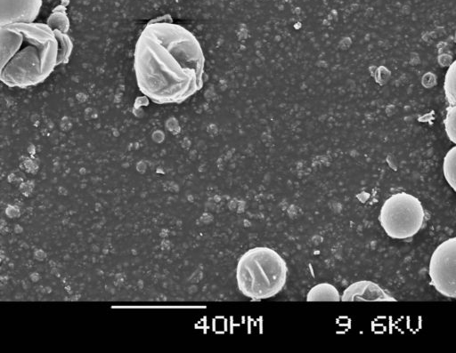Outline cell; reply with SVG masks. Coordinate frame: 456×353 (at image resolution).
<instances>
[{
	"mask_svg": "<svg viewBox=\"0 0 456 353\" xmlns=\"http://www.w3.org/2000/svg\"><path fill=\"white\" fill-rule=\"evenodd\" d=\"M205 58L196 36L172 22L148 24L137 38L134 68L137 85L159 104L180 103L203 85Z\"/></svg>",
	"mask_w": 456,
	"mask_h": 353,
	"instance_id": "6da1fadb",
	"label": "cell"
},
{
	"mask_svg": "<svg viewBox=\"0 0 456 353\" xmlns=\"http://www.w3.org/2000/svg\"><path fill=\"white\" fill-rule=\"evenodd\" d=\"M288 267L284 259L265 246L254 247L244 253L236 267L239 290L245 296L263 300L279 293L284 287Z\"/></svg>",
	"mask_w": 456,
	"mask_h": 353,
	"instance_id": "3957f363",
	"label": "cell"
},
{
	"mask_svg": "<svg viewBox=\"0 0 456 353\" xmlns=\"http://www.w3.org/2000/svg\"><path fill=\"white\" fill-rule=\"evenodd\" d=\"M425 212L421 202L415 196L398 192L383 203L379 220L386 234L395 239H407L421 229Z\"/></svg>",
	"mask_w": 456,
	"mask_h": 353,
	"instance_id": "277c9868",
	"label": "cell"
},
{
	"mask_svg": "<svg viewBox=\"0 0 456 353\" xmlns=\"http://www.w3.org/2000/svg\"><path fill=\"white\" fill-rule=\"evenodd\" d=\"M341 297L337 288L329 283L313 286L306 295L307 301H338Z\"/></svg>",
	"mask_w": 456,
	"mask_h": 353,
	"instance_id": "ba28073f",
	"label": "cell"
},
{
	"mask_svg": "<svg viewBox=\"0 0 456 353\" xmlns=\"http://www.w3.org/2000/svg\"><path fill=\"white\" fill-rule=\"evenodd\" d=\"M34 258L37 261H43L46 258V253L42 249H37L34 252Z\"/></svg>",
	"mask_w": 456,
	"mask_h": 353,
	"instance_id": "4fadbf2b",
	"label": "cell"
},
{
	"mask_svg": "<svg viewBox=\"0 0 456 353\" xmlns=\"http://www.w3.org/2000/svg\"><path fill=\"white\" fill-rule=\"evenodd\" d=\"M444 124L448 139L456 145V104L449 105Z\"/></svg>",
	"mask_w": 456,
	"mask_h": 353,
	"instance_id": "8fae6325",
	"label": "cell"
},
{
	"mask_svg": "<svg viewBox=\"0 0 456 353\" xmlns=\"http://www.w3.org/2000/svg\"><path fill=\"white\" fill-rule=\"evenodd\" d=\"M30 279L33 282H37L40 279V275L37 272H33L30 274Z\"/></svg>",
	"mask_w": 456,
	"mask_h": 353,
	"instance_id": "5bb4252c",
	"label": "cell"
},
{
	"mask_svg": "<svg viewBox=\"0 0 456 353\" xmlns=\"http://www.w3.org/2000/svg\"><path fill=\"white\" fill-rule=\"evenodd\" d=\"M342 301H396L377 283L360 280L347 286L341 296Z\"/></svg>",
	"mask_w": 456,
	"mask_h": 353,
	"instance_id": "52a82bcc",
	"label": "cell"
},
{
	"mask_svg": "<svg viewBox=\"0 0 456 353\" xmlns=\"http://www.w3.org/2000/svg\"><path fill=\"white\" fill-rule=\"evenodd\" d=\"M444 90L449 105L456 104V59L446 69L444 80Z\"/></svg>",
	"mask_w": 456,
	"mask_h": 353,
	"instance_id": "30bf717a",
	"label": "cell"
},
{
	"mask_svg": "<svg viewBox=\"0 0 456 353\" xmlns=\"http://www.w3.org/2000/svg\"><path fill=\"white\" fill-rule=\"evenodd\" d=\"M161 248L164 250H167L169 248V241L164 239L160 244Z\"/></svg>",
	"mask_w": 456,
	"mask_h": 353,
	"instance_id": "9a60e30c",
	"label": "cell"
},
{
	"mask_svg": "<svg viewBox=\"0 0 456 353\" xmlns=\"http://www.w3.org/2000/svg\"><path fill=\"white\" fill-rule=\"evenodd\" d=\"M159 236H160L161 237H167V229H163L160 231Z\"/></svg>",
	"mask_w": 456,
	"mask_h": 353,
	"instance_id": "2e32d148",
	"label": "cell"
},
{
	"mask_svg": "<svg viewBox=\"0 0 456 353\" xmlns=\"http://www.w3.org/2000/svg\"><path fill=\"white\" fill-rule=\"evenodd\" d=\"M428 276L439 293L456 299V237L443 241L433 251Z\"/></svg>",
	"mask_w": 456,
	"mask_h": 353,
	"instance_id": "5b68a950",
	"label": "cell"
},
{
	"mask_svg": "<svg viewBox=\"0 0 456 353\" xmlns=\"http://www.w3.org/2000/svg\"><path fill=\"white\" fill-rule=\"evenodd\" d=\"M5 214L9 218H17L20 216V211L17 205H8L5 208Z\"/></svg>",
	"mask_w": 456,
	"mask_h": 353,
	"instance_id": "7c38bea8",
	"label": "cell"
},
{
	"mask_svg": "<svg viewBox=\"0 0 456 353\" xmlns=\"http://www.w3.org/2000/svg\"><path fill=\"white\" fill-rule=\"evenodd\" d=\"M42 2V0H0V26L34 22L39 14Z\"/></svg>",
	"mask_w": 456,
	"mask_h": 353,
	"instance_id": "8992f818",
	"label": "cell"
},
{
	"mask_svg": "<svg viewBox=\"0 0 456 353\" xmlns=\"http://www.w3.org/2000/svg\"><path fill=\"white\" fill-rule=\"evenodd\" d=\"M443 173L448 185L456 191V145L444 157Z\"/></svg>",
	"mask_w": 456,
	"mask_h": 353,
	"instance_id": "9c48e42d",
	"label": "cell"
},
{
	"mask_svg": "<svg viewBox=\"0 0 456 353\" xmlns=\"http://www.w3.org/2000/svg\"><path fill=\"white\" fill-rule=\"evenodd\" d=\"M72 42L61 29L39 22L0 26V78L10 87L45 81L69 60Z\"/></svg>",
	"mask_w": 456,
	"mask_h": 353,
	"instance_id": "7a4b0ae2",
	"label": "cell"
},
{
	"mask_svg": "<svg viewBox=\"0 0 456 353\" xmlns=\"http://www.w3.org/2000/svg\"><path fill=\"white\" fill-rule=\"evenodd\" d=\"M14 231H15L16 233H20V232L22 231V228H21V226H20V225H18V224H17V225H15V227H14Z\"/></svg>",
	"mask_w": 456,
	"mask_h": 353,
	"instance_id": "e0dca14e",
	"label": "cell"
}]
</instances>
